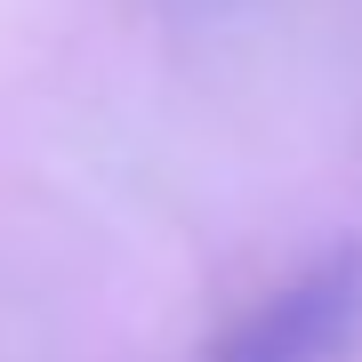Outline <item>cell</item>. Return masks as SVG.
I'll return each instance as SVG.
<instances>
[{"label":"cell","instance_id":"6da1fadb","mask_svg":"<svg viewBox=\"0 0 362 362\" xmlns=\"http://www.w3.org/2000/svg\"><path fill=\"white\" fill-rule=\"evenodd\" d=\"M362 322V242L314 258L298 282H282L250 322H233V338L209 362H338Z\"/></svg>","mask_w":362,"mask_h":362}]
</instances>
